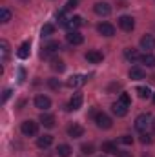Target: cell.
I'll return each instance as SVG.
<instances>
[{
	"instance_id": "7a4b0ae2",
	"label": "cell",
	"mask_w": 155,
	"mask_h": 157,
	"mask_svg": "<svg viewBox=\"0 0 155 157\" xmlns=\"http://www.w3.org/2000/svg\"><path fill=\"white\" fill-rule=\"evenodd\" d=\"M20 132H22L26 137H33V135H37V132H39V122L28 119V121H24V122L20 124Z\"/></svg>"
},
{
	"instance_id": "f35d334b",
	"label": "cell",
	"mask_w": 155,
	"mask_h": 157,
	"mask_svg": "<svg viewBox=\"0 0 155 157\" xmlns=\"http://www.w3.org/2000/svg\"><path fill=\"white\" fill-rule=\"evenodd\" d=\"M152 128H153V132H155V119H153V122H152Z\"/></svg>"
},
{
	"instance_id": "30bf717a",
	"label": "cell",
	"mask_w": 155,
	"mask_h": 157,
	"mask_svg": "<svg viewBox=\"0 0 155 157\" xmlns=\"http://www.w3.org/2000/svg\"><path fill=\"white\" fill-rule=\"evenodd\" d=\"M66 40H68V44H71V46H80V44L84 42V37H82L78 31H68Z\"/></svg>"
},
{
	"instance_id": "7402d4cb",
	"label": "cell",
	"mask_w": 155,
	"mask_h": 157,
	"mask_svg": "<svg viewBox=\"0 0 155 157\" xmlns=\"http://www.w3.org/2000/svg\"><path fill=\"white\" fill-rule=\"evenodd\" d=\"M51 70H53V71H59V73H62V71L66 70V64H64V60H62V59H51Z\"/></svg>"
},
{
	"instance_id": "e575fe53",
	"label": "cell",
	"mask_w": 155,
	"mask_h": 157,
	"mask_svg": "<svg viewBox=\"0 0 155 157\" xmlns=\"http://www.w3.org/2000/svg\"><path fill=\"white\" fill-rule=\"evenodd\" d=\"M119 101H120L122 104H126V106H130V104H131V99H130V95H128V93H120Z\"/></svg>"
},
{
	"instance_id": "836d02e7",
	"label": "cell",
	"mask_w": 155,
	"mask_h": 157,
	"mask_svg": "<svg viewBox=\"0 0 155 157\" xmlns=\"http://www.w3.org/2000/svg\"><path fill=\"white\" fill-rule=\"evenodd\" d=\"M77 6H78V0H68L66 6H64V11H71V9H75Z\"/></svg>"
},
{
	"instance_id": "ac0fdd59",
	"label": "cell",
	"mask_w": 155,
	"mask_h": 157,
	"mask_svg": "<svg viewBox=\"0 0 155 157\" xmlns=\"http://www.w3.org/2000/svg\"><path fill=\"white\" fill-rule=\"evenodd\" d=\"M86 78L88 77H84V75H71L68 78V86L70 88H78V86H82L86 82Z\"/></svg>"
},
{
	"instance_id": "44dd1931",
	"label": "cell",
	"mask_w": 155,
	"mask_h": 157,
	"mask_svg": "<svg viewBox=\"0 0 155 157\" xmlns=\"http://www.w3.org/2000/svg\"><path fill=\"white\" fill-rule=\"evenodd\" d=\"M39 121H40V124L46 126V128H53V126H55V117L49 115V113H42Z\"/></svg>"
},
{
	"instance_id": "5bb4252c",
	"label": "cell",
	"mask_w": 155,
	"mask_h": 157,
	"mask_svg": "<svg viewBox=\"0 0 155 157\" xmlns=\"http://www.w3.org/2000/svg\"><path fill=\"white\" fill-rule=\"evenodd\" d=\"M112 112L115 113L117 117H126V115H128V106H126V104H122L120 101H117L115 104L112 106Z\"/></svg>"
},
{
	"instance_id": "6da1fadb",
	"label": "cell",
	"mask_w": 155,
	"mask_h": 157,
	"mask_svg": "<svg viewBox=\"0 0 155 157\" xmlns=\"http://www.w3.org/2000/svg\"><path fill=\"white\" fill-rule=\"evenodd\" d=\"M152 122H153V121H152V115H150V113H141L139 117L135 119V130L141 132V133H144V132L152 126Z\"/></svg>"
},
{
	"instance_id": "8992f818",
	"label": "cell",
	"mask_w": 155,
	"mask_h": 157,
	"mask_svg": "<svg viewBox=\"0 0 155 157\" xmlns=\"http://www.w3.org/2000/svg\"><path fill=\"white\" fill-rule=\"evenodd\" d=\"M93 11H95L99 17H108V15L112 13V6H110L108 2H97V4L93 6Z\"/></svg>"
},
{
	"instance_id": "cb8c5ba5",
	"label": "cell",
	"mask_w": 155,
	"mask_h": 157,
	"mask_svg": "<svg viewBox=\"0 0 155 157\" xmlns=\"http://www.w3.org/2000/svg\"><path fill=\"white\" fill-rule=\"evenodd\" d=\"M141 62L146 64V68H155V55H152V53H144V55L141 57Z\"/></svg>"
},
{
	"instance_id": "83f0119b",
	"label": "cell",
	"mask_w": 155,
	"mask_h": 157,
	"mask_svg": "<svg viewBox=\"0 0 155 157\" xmlns=\"http://www.w3.org/2000/svg\"><path fill=\"white\" fill-rule=\"evenodd\" d=\"M0 20H2L4 24H7V22L11 20V11L6 9V7H2V9H0Z\"/></svg>"
},
{
	"instance_id": "1f68e13d",
	"label": "cell",
	"mask_w": 155,
	"mask_h": 157,
	"mask_svg": "<svg viewBox=\"0 0 155 157\" xmlns=\"http://www.w3.org/2000/svg\"><path fill=\"white\" fill-rule=\"evenodd\" d=\"M80 150H82V154H84V155H91V154L95 152V146H93V144H82V146H80Z\"/></svg>"
},
{
	"instance_id": "2e32d148",
	"label": "cell",
	"mask_w": 155,
	"mask_h": 157,
	"mask_svg": "<svg viewBox=\"0 0 155 157\" xmlns=\"http://www.w3.org/2000/svg\"><path fill=\"white\" fill-rule=\"evenodd\" d=\"M51 144H53V135H40L39 139H37V146L42 148V150L49 148Z\"/></svg>"
},
{
	"instance_id": "4dcf8cb0",
	"label": "cell",
	"mask_w": 155,
	"mask_h": 157,
	"mask_svg": "<svg viewBox=\"0 0 155 157\" xmlns=\"http://www.w3.org/2000/svg\"><path fill=\"white\" fill-rule=\"evenodd\" d=\"M47 86H49L51 90H60V88H62V82H60L59 78H49V80H47Z\"/></svg>"
},
{
	"instance_id": "4fadbf2b",
	"label": "cell",
	"mask_w": 155,
	"mask_h": 157,
	"mask_svg": "<svg viewBox=\"0 0 155 157\" xmlns=\"http://www.w3.org/2000/svg\"><path fill=\"white\" fill-rule=\"evenodd\" d=\"M141 48L146 49V51L155 49V37L153 35H144V37L141 39Z\"/></svg>"
},
{
	"instance_id": "277c9868",
	"label": "cell",
	"mask_w": 155,
	"mask_h": 157,
	"mask_svg": "<svg viewBox=\"0 0 155 157\" xmlns=\"http://www.w3.org/2000/svg\"><path fill=\"white\" fill-rule=\"evenodd\" d=\"M119 28H120L122 31H133V28H135V20H133V17H130V15H122V17H119Z\"/></svg>"
},
{
	"instance_id": "5b68a950",
	"label": "cell",
	"mask_w": 155,
	"mask_h": 157,
	"mask_svg": "<svg viewBox=\"0 0 155 157\" xmlns=\"http://www.w3.org/2000/svg\"><path fill=\"white\" fill-rule=\"evenodd\" d=\"M35 108H39L42 112H47L51 108V99L47 95H37L35 97Z\"/></svg>"
},
{
	"instance_id": "4316f807",
	"label": "cell",
	"mask_w": 155,
	"mask_h": 157,
	"mask_svg": "<svg viewBox=\"0 0 155 157\" xmlns=\"http://www.w3.org/2000/svg\"><path fill=\"white\" fill-rule=\"evenodd\" d=\"M102 152H106V154H115L117 155L119 150H117V146L113 143H104V144H102Z\"/></svg>"
},
{
	"instance_id": "7c38bea8",
	"label": "cell",
	"mask_w": 155,
	"mask_h": 157,
	"mask_svg": "<svg viewBox=\"0 0 155 157\" xmlns=\"http://www.w3.org/2000/svg\"><path fill=\"white\" fill-rule=\"evenodd\" d=\"M29 53H31V42H22L20 44V48L17 49V57L18 59H28L29 57Z\"/></svg>"
},
{
	"instance_id": "74e56055",
	"label": "cell",
	"mask_w": 155,
	"mask_h": 157,
	"mask_svg": "<svg viewBox=\"0 0 155 157\" xmlns=\"http://www.w3.org/2000/svg\"><path fill=\"white\" fill-rule=\"evenodd\" d=\"M9 97H11V90H6V91H4V97H2V102H6Z\"/></svg>"
},
{
	"instance_id": "8fae6325",
	"label": "cell",
	"mask_w": 155,
	"mask_h": 157,
	"mask_svg": "<svg viewBox=\"0 0 155 157\" xmlns=\"http://www.w3.org/2000/svg\"><path fill=\"white\" fill-rule=\"evenodd\" d=\"M102 59H104V55L100 51H97V49H89L86 53V60L91 62V64H99V62H102Z\"/></svg>"
},
{
	"instance_id": "d6a6232c",
	"label": "cell",
	"mask_w": 155,
	"mask_h": 157,
	"mask_svg": "<svg viewBox=\"0 0 155 157\" xmlns=\"http://www.w3.org/2000/svg\"><path fill=\"white\" fill-rule=\"evenodd\" d=\"M141 143H142V144H152V143H153V137H152L148 132H144V133L141 135Z\"/></svg>"
},
{
	"instance_id": "e0dca14e",
	"label": "cell",
	"mask_w": 155,
	"mask_h": 157,
	"mask_svg": "<svg viewBox=\"0 0 155 157\" xmlns=\"http://www.w3.org/2000/svg\"><path fill=\"white\" fill-rule=\"evenodd\" d=\"M130 78H131V80H141V78H146V71H144L142 68H139V66H133V68L130 70Z\"/></svg>"
},
{
	"instance_id": "d590c367",
	"label": "cell",
	"mask_w": 155,
	"mask_h": 157,
	"mask_svg": "<svg viewBox=\"0 0 155 157\" xmlns=\"http://www.w3.org/2000/svg\"><path fill=\"white\" fill-rule=\"evenodd\" d=\"M120 143L122 144H133V137L131 135H122L120 137Z\"/></svg>"
},
{
	"instance_id": "52a82bcc",
	"label": "cell",
	"mask_w": 155,
	"mask_h": 157,
	"mask_svg": "<svg viewBox=\"0 0 155 157\" xmlns=\"http://www.w3.org/2000/svg\"><path fill=\"white\" fill-rule=\"evenodd\" d=\"M97 31H99V35H102V37H113V35H115V28H113L110 22H100V24L97 26Z\"/></svg>"
},
{
	"instance_id": "8d00e7d4",
	"label": "cell",
	"mask_w": 155,
	"mask_h": 157,
	"mask_svg": "<svg viewBox=\"0 0 155 157\" xmlns=\"http://www.w3.org/2000/svg\"><path fill=\"white\" fill-rule=\"evenodd\" d=\"M117 157H133V155H131V152H120L119 150L117 152Z\"/></svg>"
},
{
	"instance_id": "ffe728a7",
	"label": "cell",
	"mask_w": 155,
	"mask_h": 157,
	"mask_svg": "<svg viewBox=\"0 0 155 157\" xmlns=\"http://www.w3.org/2000/svg\"><path fill=\"white\" fill-rule=\"evenodd\" d=\"M80 26H82V18H80V17H71V18L68 20V24H66V28H68L70 31H77Z\"/></svg>"
},
{
	"instance_id": "d6986e66",
	"label": "cell",
	"mask_w": 155,
	"mask_h": 157,
	"mask_svg": "<svg viewBox=\"0 0 155 157\" xmlns=\"http://www.w3.org/2000/svg\"><path fill=\"white\" fill-rule=\"evenodd\" d=\"M124 57H126L130 62H139V60H141V55H139V53H137V49H133V48L124 49Z\"/></svg>"
},
{
	"instance_id": "d4e9b609",
	"label": "cell",
	"mask_w": 155,
	"mask_h": 157,
	"mask_svg": "<svg viewBox=\"0 0 155 157\" xmlns=\"http://www.w3.org/2000/svg\"><path fill=\"white\" fill-rule=\"evenodd\" d=\"M137 95H139L141 99H150V97H153V93H152V90H150L148 86H139V88H137Z\"/></svg>"
},
{
	"instance_id": "9c48e42d",
	"label": "cell",
	"mask_w": 155,
	"mask_h": 157,
	"mask_svg": "<svg viewBox=\"0 0 155 157\" xmlns=\"http://www.w3.org/2000/svg\"><path fill=\"white\" fill-rule=\"evenodd\" d=\"M68 135H70L71 139H78V137L84 135V128H82L80 124H77V122H73V124L68 126Z\"/></svg>"
},
{
	"instance_id": "ba28073f",
	"label": "cell",
	"mask_w": 155,
	"mask_h": 157,
	"mask_svg": "<svg viewBox=\"0 0 155 157\" xmlns=\"http://www.w3.org/2000/svg\"><path fill=\"white\" fill-rule=\"evenodd\" d=\"M80 108H82V93H73V97L70 99L68 110H70V112H77Z\"/></svg>"
},
{
	"instance_id": "ab89813d",
	"label": "cell",
	"mask_w": 155,
	"mask_h": 157,
	"mask_svg": "<svg viewBox=\"0 0 155 157\" xmlns=\"http://www.w3.org/2000/svg\"><path fill=\"white\" fill-rule=\"evenodd\" d=\"M153 104H155V93H153Z\"/></svg>"
},
{
	"instance_id": "f546056e",
	"label": "cell",
	"mask_w": 155,
	"mask_h": 157,
	"mask_svg": "<svg viewBox=\"0 0 155 157\" xmlns=\"http://www.w3.org/2000/svg\"><path fill=\"white\" fill-rule=\"evenodd\" d=\"M68 20H70V18H66V11H64V9L57 13V22H59L60 26H64V28H66V24H68Z\"/></svg>"
},
{
	"instance_id": "484cf974",
	"label": "cell",
	"mask_w": 155,
	"mask_h": 157,
	"mask_svg": "<svg viewBox=\"0 0 155 157\" xmlns=\"http://www.w3.org/2000/svg\"><path fill=\"white\" fill-rule=\"evenodd\" d=\"M0 48H2V62H6L7 57H9V44H7V40H0Z\"/></svg>"
},
{
	"instance_id": "3957f363",
	"label": "cell",
	"mask_w": 155,
	"mask_h": 157,
	"mask_svg": "<svg viewBox=\"0 0 155 157\" xmlns=\"http://www.w3.org/2000/svg\"><path fill=\"white\" fill-rule=\"evenodd\" d=\"M95 124H97V128H100V130H110V128L113 126L112 119L108 117L104 112H99V113H95Z\"/></svg>"
},
{
	"instance_id": "603a6c76",
	"label": "cell",
	"mask_w": 155,
	"mask_h": 157,
	"mask_svg": "<svg viewBox=\"0 0 155 157\" xmlns=\"http://www.w3.org/2000/svg\"><path fill=\"white\" fill-rule=\"evenodd\" d=\"M71 152H73V150H71L70 144H59V146H57V155L59 157H70Z\"/></svg>"
},
{
	"instance_id": "9a60e30c",
	"label": "cell",
	"mask_w": 155,
	"mask_h": 157,
	"mask_svg": "<svg viewBox=\"0 0 155 157\" xmlns=\"http://www.w3.org/2000/svg\"><path fill=\"white\" fill-rule=\"evenodd\" d=\"M57 49H60V44H59V42H49L47 46H44V48H42V53H40V55L47 59V57H49V55H53Z\"/></svg>"
},
{
	"instance_id": "f1b7e54d",
	"label": "cell",
	"mask_w": 155,
	"mask_h": 157,
	"mask_svg": "<svg viewBox=\"0 0 155 157\" xmlns=\"http://www.w3.org/2000/svg\"><path fill=\"white\" fill-rule=\"evenodd\" d=\"M53 31H55V26H53V24H44L40 35H42V37H49V35H53Z\"/></svg>"
}]
</instances>
